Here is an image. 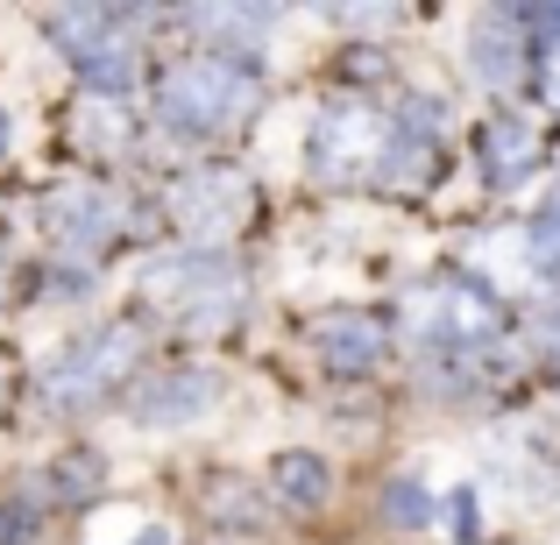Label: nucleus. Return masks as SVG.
Listing matches in <instances>:
<instances>
[{"instance_id":"nucleus-1","label":"nucleus","mask_w":560,"mask_h":545,"mask_svg":"<svg viewBox=\"0 0 560 545\" xmlns=\"http://www.w3.org/2000/svg\"><path fill=\"white\" fill-rule=\"evenodd\" d=\"M433 150L397 128V114L362 107V99H334L313 128V170L327 185H411L425 178Z\"/></svg>"},{"instance_id":"nucleus-2","label":"nucleus","mask_w":560,"mask_h":545,"mask_svg":"<svg viewBox=\"0 0 560 545\" xmlns=\"http://www.w3.org/2000/svg\"><path fill=\"white\" fill-rule=\"evenodd\" d=\"M397 319H405L411 341L447 347V355H482V347L504 341V298L476 276H425L397 298Z\"/></svg>"},{"instance_id":"nucleus-3","label":"nucleus","mask_w":560,"mask_h":545,"mask_svg":"<svg viewBox=\"0 0 560 545\" xmlns=\"http://www.w3.org/2000/svg\"><path fill=\"white\" fill-rule=\"evenodd\" d=\"M256 93H262L256 64H242V57H228V50H206V57H185V64L164 71L156 114H164V128H178V135H220V128H234L256 107Z\"/></svg>"},{"instance_id":"nucleus-4","label":"nucleus","mask_w":560,"mask_h":545,"mask_svg":"<svg viewBox=\"0 0 560 545\" xmlns=\"http://www.w3.org/2000/svg\"><path fill=\"white\" fill-rule=\"evenodd\" d=\"M142 291L164 305L178 327L206 333V327H228L242 312V276L213 256V248H185V256H164L142 270Z\"/></svg>"},{"instance_id":"nucleus-5","label":"nucleus","mask_w":560,"mask_h":545,"mask_svg":"<svg viewBox=\"0 0 560 545\" xmlns=\"http://www.w3.org/2000/svg\"><path fill=\"white\" fill-rule=\"evenodd\" d=\"M248 178L228 164H206V170H185L178 185H171V213L185 220V234H199V241H213V234H234L248 220Z\"/></svg>"},{"instance_id":"nucleus-6","label":"nucleus","mask_w":560,"mask_h":545,"mask_svg":"<svg viewBox=\"0 0 560 545\" xmlns=\"http://www.w3.org/2000/svg\"><path fill=\"white\" fill-rule=\"evenodd\" d=\"M136 362H142V333H128V327H107V333H93L85 347H71V355L50 368V396L65 404V396L114 390V382H121Z\"/></svg>"},{"instance_id":"nucleus-7","label":"nucleus","mask_w":560,"mask_h":545,"mask_svg":"<svg viewBox=\"0 0 560 545\" xmlns=\"http://www.w3.org/2000/svg\"><path fill=\"white\" fill-rule=\"evenodd\" d=\"M50 234L65 248H79V256H93V248H107L121 234V199L100 185H65L50 199Z\"/></svg>"},{"instance_id":"nucleus-8","label":"nucleus","mask_w":560,"mask_h":545,"mask_svg":"<svg viewBox=\"0 0 560 545\" xmlns=\"http://www.w3.org/2000/svg\"><path fill=\"white\" fill-rule=\"evenodd\" d=\"M476 164H482V185H497V191L525 185L539 170L533 121H518V114H490V121H482V135H476Z\"/></svg>"},{"instance_id":"nucleus-9","label":"nucleus","mask_w":560,"mask_h":545,"mask_svg":"<svg viewBox=\"0 0 560 545\" xmlns=\"http://www.w3.org/2000/svg\"><path fill=\"white\" fill-rule=\"evenodd\" d=\"M313 341H319V362H327L334 376H370L383 362V347H390V333H383L376 312H327L313 327Z\"/></svg>"},{"instance_id":"nucleus-10","label":"nucleus","mask_w":560,"mask_h":545,"mask_svg":"<svg viewBox=\"0 0 560 545\" xmlns=\"http://www.w3.org/2000/svg\"><path fill=\"white\" fill-rule=\"evenodd\" d=\"M213 396H220L213 376H199V368H178V376L150 382V390L136 396V418H142V425H185V418H206V411H213Z\"/></svg>"},{"instance_id":"nucleus-11","label":"nucleus","mask_w":560,"mask_h":545,"mask_svg":"<svg viewBox=\"0 0 560 545\" xmlns=\"http://www.w3.org/2000/svg\"><path fill=\"white\" fill-rule=\"evenodd\" d=\"M468 64H476L482 85H511L525 71V43H518V14H497V22L476 28V43H468Z\"/></svg>"},{"instance_id":"nucleus-12","label":"nucleus","mask_w":560,"mask_h":545,"mask_svg":"<svg viewBox=\"0 0 560 545\" xmlns=\"http://www.w3.org/2000/svg\"><path fill=\"white\" fill-rule=\"evenodd\" d=\"M270 489L284 496L291 510H319V503L334 496V467L319 461V453L291 447V453H277V461H270Z\"/></svg>"},{"instance_id":"nucleus-13","label":"nucleus","mask_w":560,"mask_h":545,"mask_svg":"<svg viewBox=\"0 0 560 545\" xmlns=\"http://www.w3.org/2000/svg\"><path fill=\"white\" fill-rule=\"evenodd\" d=\"M71 64H79V79L93 85V93H107V99H121L128 85H136V57H128L121 43H79Z\"/></svg>"},{"instance_id":"nucleus-14","label":"nucleus","mask_w":560,"mask_h":545,"mask_svg":"<svg viewBox=\"0 0 560 545\" xmlns=\"http://www.w3.org/2000/svg\"><path fill=\"white\" fill-rule=\"evenodd\" d=\"M440 518V503L419 489L411 475H397L390 489H383V524H397V532H425V524Z\"/></svg>"},{"instance_id":"nucleus-15","label":"nucleus","mask_w":560,"mask_h":545,"mask_svg":"<svg viewBox=\"0 0 560 545\" xmlns=\"http://www.w3.org/2000/svg\"><path fill=\"white\" fill-rule=\"evenodd\" d=\"M397 114V128H405L419 150H440V135H447V99H433V93H411L405 107H390Z\"/></svg>"},{"instance_id":"nucleus-16","label":"nucleus","mask_w":560,"mask_h":545,"mask_svg":"<svg viewBox=\"0 0 560 545\" xmlns=\"http://www.w3.org/2000/svg\"><path fill=\"white\" fill-rule=\"evenodd\" d=\"M525 256H533V270L547 276V284H560V191H553V205L525 227Z\"/></svg>"},{"instance_id":"nucleus-17","label":"nucleus","mask_w":560,"mask_h":545,"mask_svg":"<svg viewBox=\"0 0 560 545\" xmlns=\"http://www.w3.org/2000/svg\"><path fill=\"white\" fill-rule=\"evenodd\" d=\"M248 503H256V496H248L242 482H213V518H220V524H234V532H256L262 510H248Z\"/></svg>"},{"instance_id":"nucleus-18","label":"nucleus","mask_w":560,"mask_h":545,"mask_svg":"<svg viewBox=\"0 0 560 545\" xmlns=\"http://www.w3.org/2000/svg\"><path fill=\"white\" fill-rule=\"evenodd\" d=\"M36 503H0V545H36Z\"/></svg>"},{"instance_id":"nucleus-19","label":"nucleus","mask_w":560,"mask_h":545,"mask_svg":"<svg viewBox=\"0 0 560 545\" xmlns=\"http://www.w3.org/2000/svg\"><path fill=\"white\" fill-rule=\"evenodd\" d=\"M57 489H65V496L100 489V461H93V453H79V461H57Z\"/></svg>"},{"instance_id":"nucleus-20","label":"nucleus","mask_w":560,"mask_h":545,"mask_svg":"<svg viewBox=\"0 0 560 545\" xmlns=\"http://www.w3.org/2000/svg\"><path fill=\"white\" fill-rule=\"evenodd\" d=\"M539 93H547V107L560 114V43L547 50V64H539Z\"/></svg>"},{"instance_id":"nucleus-21","label":"nucleus","mask_w":560,"mask_h":545,"mask_svg":"<svg viewBox=\"0 0 560 545\" xmlns=\"http://www.w3.org/2000/svg\"><path fill=\"white\" fill-rule=\"evenodd\" d=\"M447 518H454V532H462V538H476V496H454Z\"/></svg>"},{"instance_id":"nucleus-22","label":"nucleus","mask_w":560,"mask_h":545,"mask_svg":"<svg viewBox=\"0 0 560 545\" xmlns=\"http://www.w3.org/2000/svg\"><path fill=\"white\" fill-rule=\"evenodd\" d=\"M136 545H171V524H142V532H136Z\"/></svg>"},{"instance_id":"nucleus-23","label":"nucleus","mask_w":560,"mask_h":545,"mask_svg":"<svg viewBox=\"0 0 560 545\" xmlns=\"http://www.w3.org/2000/svg\"><path fill=\"white\" fill-rule=\"evenodd\" d=\"M547 355H553V368H560V327H553V333H547Z\"/></svg>"}]
</instances>
